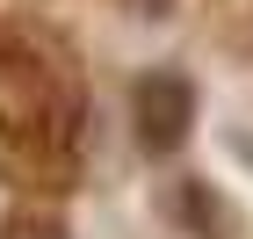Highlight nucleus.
I'll list each match as a JSON object with an SVG mask.
<instances>
[{"label": "nucleus", "mask_w": 253, "mask_h": 239, "mask_svg": "<svg viewBox=\"0 0 253 239\" xmlns=\"http://www.w3.org/2000/svg\"><path fill=\"white\" fill-rule=\"evenodd\" d=\"M0 167L22 181L80 167V95L37 58H0Z\"/></svg>", "instance_id": "1"}, {"label": "nucleus", "mask_w": 253, "mask_h": 239, "mask_svg": "<svg viewBox=\"0 0 253 239\" xmlns=\"http://www.w3.org/2000/svg\"><path fill=\"white\" fill-rule=\"evenodd\" d=\"M195 123V87L181 73H145L137 80V145L145 152H174Z\"/></svg>", "instance_id": "2"}, {"label": "nucleus", "mask_w": 253, "mask_h": 239, "mask_svg": "<svg viewBox=\"0 0 253 239\" xmlns=\"http://www.w3.org/2000/svg\"><path fill=\"white\" fill-rule=\"evenodd\" d=\"M7 239H73V232H65L51 210H22V218L7 225Z\"/></svg>", "instance_id": "3"}, {"label": "nucleus", "mask_w": 253, "mask_h": 239, "mask_svg": "<svg viewBox=\"0 0 253 239\" xmlns=\"http://www.w3.org/2000/svg\"><path fill=\"white\" fill-rule=\"evenodd\" d=\"M123 7H137V15H167L174 0H123Z\"/></svg>", "instance_id": "4"}]
</instances>
